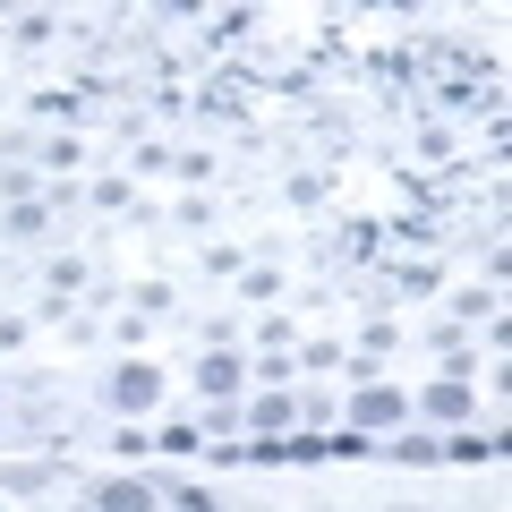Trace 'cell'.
Here are the masks:
<instances>
[{"mask_svg": "<svg viewBox=\"0 0 512 512\" xmlns=\"http://www.w3.org/2000/svg\"><path fill=\"white\" fill-rule=\"evenodd\" d=\"M120 402H128V410L154 402V367H128V376H120Z\"/></svg>", "mask_w": 512, "mask_h": 512, "instance_id": "1", "label": "cell"}, {"mask_svg": "<svg viewBox=\"0 0 512 512\" xmlns=\"http://www.w3.org/2000/svg\"><path fill=\"white\" fill-rule=\"evenodd\" d=\"M103 512H154L146 487H103Z\"/></svg>", "mask_w": 512, "mask_h": 512, "instance_id": "2", "label": "cell"}]
</instances>
